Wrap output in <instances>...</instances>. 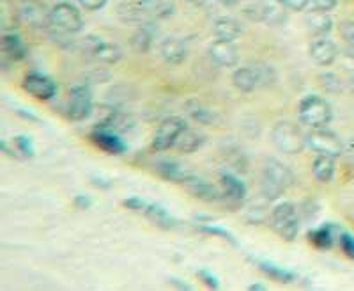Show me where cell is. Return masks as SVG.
I'll list each match as a JSON object with an SVG mask.
<instances>
[{"label": "cell", "mask_w": 354, "mask_h": 291, "mask_svg": "<svg viewBox=\"0 0 354 291\" xmlns=\"http://www.w3.org/2000/svg\"><path fill=\"white\" fill-rule=\"evenodd\" d=\"M117 17L121 18L122 21H128V24H149L151 20H147L144 12L138 8L137 0H126V2H121L115 9Z\"/></svg>", "instance_id": "4dcf8cb0"}, {"label": "cell", "mask_w": 354, "mask_h": 291, "mask_svg": "<svg viewBox=\"0 0 354 291\" xmlns=\"http://www.w3.org/2000/svg\"><path fill=\"white\" fill-rule=\"evenodd\" d=\"M170 286H176V288H179V290H192V286H189V284H186V283H181V281L179 279H170Z\"/></svg>", "instance_id": "b9f144b4"}, {"label": "cell", "mask_w": 354, "mask_h": 291, "mask_svg": "<svg viewBox=\"0 0 354 291\" xmlns=\"http://www.w3.org/2000/svg\"><path fill=\"white\" fill-rule=\"evenodd\" d=\"M201 231H204V233H207V235H213V236H220L221 240H227V242L234 243L236 245V238H234L232 235H230L229 231L221 229V227H214V226H202Z\"/></svg>", "instance_id": "74e56055"}, {"label": "cell", "mask_w": 354, "mask_h": 291, "mask_svg": "<svg viewBox=\"0 0 354 291\" xmlns=\"http://www.w3.org/2000/svg\"><path fill=\"white\" fill-rule=\"evenodd\" d=\"M91 142L106 155H122L126 151V144L117 132L109 128H94L91 134Z\"/></svg>", "instance_id": "e0dca14e"}, {"label": "cell", "mask_w": 354, "mask_h": 291, "mask_svg": "<svg viewBox=\"0 0 354 291\" xmlns=\"http://www.w3.org/2000/svg\"><path fill=\"white\" fill-rule=\"evenodd\" d=\"M270 226L286 242H294L299 235L298 208L292 202H278L270 213Z\"/></svg>", "instance_id": "5b68a950"}, {"label": "cell", "mask_w": 354, "mask_h": 291, "mask_svg": "<svg viewBox=\"0 0 354 291\" xmlns=\"http://www.w3.org/2000/svg\"><path fill=\"white\" fill-rule=\"evenodd\" d=\"M50 27L62 34H78L84 30V18L77 6L71 2H59L50 9Z\"/></svg>", "instance_id": "52a82bcc"}, {"label": "cell", "mask_w": 354, "mask_h": 291, "mask_svg": "<svg viewBox=\"0 0 354 291\" xmlns=\"http://www.w3.org/2000/svg\"><path fill=\"white\" fill-rule=\"evenodd\" d=\"M77 2L85 11H100L109 4V0H77Z\"/></svg>", "instance_id": "f35d334b"}, {"label": "cell", "mask_w": 354, "mask_h": 291, "mask_svg": "<svg viewBox=\"0 0 354 291\" xmlns=\"http://www.w3.org/2000/svg\"><path fill=\"white\" fill-rule=\"evenodd\" d=\"M18 15L28 27H50V11H46L37 0H24L18 8Z\"/></svg>", "instance_id": "ac0fdd59"}, {"label": "cell", "mask_w": 354, "mask_h": 291, "mask_svg": "<svg viewBox=\"0 0 354 291\" xmlns=\"http://www.w3.org/2000/svg\"><path fill=\"white\" fill-rule=\"evenodd\" d=\"M207 55L218 68H236L239 64V50L230 41H213L207 48Z\"/></svg>", "instance_id": "5bb4252c"}, {"label": "cell", "mask_w": 354, "mask_h": 291, "mask_svg": "<svg viewBox=\"0 0 354 291\" xmlns=\"http://www.w3.org/2000/svg\"><path fill=\"white\" fill-rule=\"evenodd\" d=\"M347 85H349L351 93L354 94V73H353V75H349V78H347Z\"/></svg>", "instance_id": "ee69618b"}, {"label": "cell", "mask_w": 354, "mask_h": 291, "mask_svg": "<svg viewBox=\"0 0 354 291\" xmlns=\"http://www.w3.org/2000/svg\"><path fill=\"white\" fill-rule=\"evenodd\" d=\"M124 206L128 208V210L135 211V213L144 215L145 218H149L151 222L163 227V229H174V227H177L176 218H174L165 208L156 204V202H149L140 197H129L124 201Z\"/></svg>", "instance_id": "30bf717a"}, {"label": "cell", "mask_w": 354, "mask_h": 291, "mask_svg": "<svg viewBox=\"0 0 354 291\" xmlns=\"http://www.w3.org/2000/svg\"><path fill=\"white\" fill-rule=\"evenodd\" d=\"M250 20L262 21L271 27H280L287 21L289 9L286 8L282 0H255L243 11Z\"/></svg>", "instance_id": "8992f818"}, {"label": "cell", "mask_w": 354, "mask_h": 291, "mask_svg": "<svg viewBox=\"0 0 354 291\" xmlns=\"http://www.w3.org/2000/svg\"><path fill=\"white\" fill-rule=\"evenodd\" d=\"M197 275H198V279H201L205 286L211 288V290H218V288H220V283H218V279L214 277L213 274H211V272L201 270Z\"/></svg>", "instance_id": "ab89813d"}, {"label": "cell", "mask_w": 354, "mask_h": 291, "mask_svg": "<svg viewBox=\"0 0 354 291\" xmlns=\"http://www.w3.org/2000/svg\"><path fill=\"white\" fill-rule=\"evenodd\" d=\"M298 118L301 125L308 130L328 128L333 119V109L322 96L306 94L301 98L298 105Z\"/></svg>", "instance_id": "3957f363"}, {"label": "cell", "mask_w": 354, "mask_h": 291, "mask_svg": "<svg viewBox=\"0 0 354 291\" xmlns=\"http://www.w3.org/2000/svg\"><path fill=\"white\" fill-rule=\"evenodd\" d=\"M250 291H264L266 286H262V284H252V286H248Z\"/></svg>", "instance_id": "7bdbcfd3"}, {"label": "cell", "mask_w": 354, "mask_h": 291, "mask_svg": "<svg viewBox=\"0 0 354 291\" xmlns=\"http://www.w3.org/2000/svg\"><path fill=\"white\" fill-rule=\"evenodd\" d=\"M338 243H340V247H342L344 254H346L347 258L354 259V236L349 235V233H340V236H338Z\"/></svg>", "instance_id": "d590c367"}, {"label": "cell", "mask_w": 354, "mask_h": 291, "mask_svg": "<svg viewBox=\"0 0 354 291\" xmlns=\"http://www.w3.org/2000/svg\"><path fill=\"white\" fill-rule=\"evenodd\" d=\"M138 8L144 12L147 20H167L174 17L176 12V2L174 0H137Z\"/></svg>", "instance_id": "44dd1931"}, {"label": "cell", "mask_w": 354, "mask_h": 291, "mask_svg": "<svg viewBox=\"0 0 354 291\" xmlns=\"http://www.w3.org/2000/svg\"><path fill=\"white\" fill-rule=\"evenodd\" d=\"M2 151L9 157L18 158V160H28V158L34 157L36 148H34L30 139L25 137V135H18V137H12L11 142H2Z\"/></svg>", "instance_id": "484cf974"}, {"label": "cell", "mask_w": 354, "mask_h": 291, "mask_svg": "<svg viewBox=\"0 0 354 291\" xmlns=\"http://www.w3.org/2000/svg\"><path fill=\"white\" fill-rule=\"evenodd\" d=\"M204 142H205V137L201 134V132L186 128L181 134V137L177 139L174 150H176L177 153L189 155V153H195L197 150H201L202 146H204Z\"/></svg>", "instance_id": "83f0119b"}, {"label": "cell", "mask_w": 354, "mask_h": 291, "mask_svg": "<svg viewBox=\"0 0 354 291\" xmlns=\"http://www.w3.org/2000/svg\"><path fill=\"white\" fill-rule=\"evenodd\" d=\"M294 176L289 167L277 158L266 160L261 176V192L268 201H277L290 188Z\"/></svg>", "instance_id": "7a4b0ae2"}, {"label": "cell", "mask_w": 354, "mask_h": 291, "mask_svg": "<svg viewBox=\"0 0 354 291\" xmlns=\"http://www.w3.org/2000/svg\"><path fill=\"white\" fill-rule=\"evenodd\" d=\"M84 52L91 59L106 66H115L122 61L124 52L115 41H109L100 36H87L84 39Z\"/></svg>", "instance_id": "ba28073f"}, {"label": "cell", "mask_w": 354, "mask_h": 291, "mask_svg": "<svg viewBox=\"0 0 354 291\" xmlns=\"http://www.w3.org/2000/svg\"><path fill=\"white\" fill-rule=\"evenodd\" d=\"M213 34L218 41H234L243 34V27L236 18L232 17H220L213 24Z\"/></svg>", "instance_id": "d4e9b609"}, {"label": "cell", "mask_w": 354, "mask_h": 291, "mask_svg": "<svg viewBox=\"0 0 354 291\" xmlns=\"http://www.w3.org/2000/svg\"><path fill=\"white\" fill-rule=\"evenodd\" d=\"M188 116L194 121L201 123V125H205V126H211V125H216L218 121H220V118H218V114L214 112L213 109H209V107H205L204 103H201V101L194 100L189 101L188 103Z\"/></svg>", "instance_id": "f546056e"}, {"label": "cell", "mask_w": 354, "mask_h": 291, "mask_svg": "<svg viewBox=\"0 0 354 291\" xmlns=\"http://www.w3.org/2000/svg\"><path fill=\"white\" fill-rule=\"evenodd\" d=\"M154 170L165 182L181 183V185L194 176V173L185 164H179L177 160H160V162L154 164Z\"/></svg>", "instance_id": "ffe728a7"}, {"label": "cell", "mask_w": 354, "mask_h": 291, "mask_svg": "<svg viewBox=\"0 0 354 291\" xmlns=\"http://www.w3.org/2000/svg\"><path fill=\"white\" fill-rule=\"evenodd\" d=\"M282 2L292 12H301L308 9V0H282Z\"/></svg>", "instance_id": "60d3db41"}, {"label": "cell", "mask_w": 354, "mask_h": 291, "mask_svg": "<svg viewBox=\"0 0 354 291\" xmlns=\"http://www.w3.org/2000/svg\"><path fill=\"white\" fill-rule=\"evenodd\" d=\"M66 110H68V118L75 123L85 121L87 118H91L94 112L91 87L88 85H75V87H71Z\"/></svg>", "instance_id": "7c38bea8"}, {"label": "cell", "mask_w": 354, "mask_h": 291, "mask_svg": "<svg viewBox=\"0 0 354 291\" xmlns=\"http://www.w3.org/2000/svg\"><path fill=\"white\" fill-rule=\"evenodd\" d=\"M151 25H153L151 21L149 24L140 25V27L133 33L131 41H129V43H131V48L137 53H142V55H144V53H149L154 45V28L151 27Z\"/></svg>", "instance_id": "f1b7e54d"}, {"label": "cell", "mask_w": 354, "mask_h": 291, "mask_svg": "<svg viewBox=\"0 0 354 291\" xmlns=\"http://www.w3.org/2000/svg\"><path fill=\"white\" fill-rule=\"evenodd\" d=\"M319 84L322 89H326L328 93H338L342 91V80L335 75V73H322L319 75Z\"/></svg>", "instance_id": "836d02e7"}, {"label": "cell", "mask_w": 354, "mask_h": 291, "mask_svg": "<svg viewBox=\"0 0 354 291\" xmlns=\"http://www.w3.org/2000/svg\"><path fill=\"white\" fill-rule=\"evenodd\" d=\"M183 186H185L186 191L194 195L195 199H201V201L204 202H220L225 199V194H223L221 188H218L213 183L205 182V179L198 178L195 174L188 179V182L183 183Z\"/></svg>", "instance_id": "2e32d148"}, {"label": "cell", "mask_w": 354, "mask_h": 291, "mask_svg": "<svg viewBox=\"0 0 354 291\" xmlns=\"http://www.w3.org/2000/svg\"><path fill=\"white\" fill-rule=\"evenodd\" d=\"M306 148L315 155H326V157L338 158L344 153V144L335 132L328 128L310 130L306 134Z\"/></svg>", "instance_id": "8fae6325"}, {"label": "cell", "mask_w": 354, "mask_h": 291, "mask_svg": "<svg viewBox=\"0 0 354 291\" xmlns=\"http://www.w3.org/2000/svg\"><path fill=\"white\" fill-rule=\"evenodd\" d=\"M186 128H188V123L181 116H170L165 121H161L153 137V150L158 153L172 150L177 139L181 137Z\"/></svg>", "instance_id": "9c48e42d"}, {"label": "cell", "mask_w": 354, "mask_h": 291, "mask_svg": "<svg viewBox=\"0 0 354 291\" xmlns=\"http://www.w3.org/2000/svg\"><path fill=\"white\" fill-rule=\"evenodd\" d=\"M21 87H24V91L28 96L36 98V100L39 101L52 100L57 94L55 82L39 71L27 73L24 77V82H21Z\"/></svg>", "instance_id": "4fadbf2b"}, {"label": "cell", "mask_w": 354, "mask_h": 291, "mask_svg": "<svg viewBox=\"0 0 354 291\" xmlns=\"http://www.w3.org/2000/svg\"><path fill=\"white\" fill-rule=\"evenodd\" d=\"M335 170H337V166H335V157L317 155L314 164H312V174H314L315 182L322 183V185L333 182Z\"/></svg>", "instance_id": "4316f807"}, {"label": "cell", "mask_w": 354, "mask_h": 291, "mask_svg": "<svg viewBox=\"0 0 354 291\" xmlns=\"http://www.w3.org/2000/svg\"><path fill=\"white\" fill-rule=\"evenodd\" d=\"M338 0H308L310 11H333L337 8Z\"/></svg>", "instance_id": "e575fe53"}, {"label": "cell", "mask_w": 354, "mask_h": 291, "mask_svg": "<svg viewBox=\"0 0 354 291\" xmlns=\"http://www.w3.org/2000/svg\"><path fill=\"white\" fill-rule=\"evenodd\" d=\"M254 263L257 265L259 270L264 272L270 279L277 281V283H282V284H290L296 281V275L292 274V272L286 270V268L282 267H277V265L273 263H268V261H261V259H254Z\"/></svg>", "instance_id": "1f68e13d"}, {"label": "cell", "mask_w": 354, "mask_h": 291, "mask_svg": "<svg viewBox=\"0 0 354 291\" xmlns=\"http://www.w3.org/2000/svg\"><path fill=\"white\" fill-rule=\"evenodd\" d=\"M220 185L223 194H225V199L236 202V204L245 201L246 195H248V188H246L245 182H241V179H239L238 176H234L232 173H221ZM225 199H223V201H225Z\"/></svg>", "instance_id": "603a6c76"}, {"label": "cell", "mask_w": 354, "mask_h": 291, "mask_svg": "<svg viewBox=\"0 0 354 291\" xmlns=\"http://www.w3.org/2000/svg\"><path fill=\"white\" fill-rule=\"evenodd\" d=\"M305 25L314 37L330 36L333 30V18L326 11H310L305 15Z\"/></svg>", "instance_id": "7402d4cb"}, {"label": "cell", "mask_w": 354, "mask_h": 291, "mask_svg": "<svg viewBox=\"0 0 354 291\" xmlns=\"http://www.w3.org/2000/svg\"><path fill=\"white\" fill-rule=\"evenodd\" d=\"M188 45L179 37H167L161 41L160 55L161 59L170 66H181L188 59Z\"/></svg>", "instance_id": "d6986e66"}, {"label": "cell", "mask_w": 354, "mask_h": 291, "mask_svg": "<svg viewBox=\"0 0 354 291\" xmlns=\"http://www.w3.org/2000/svg\"><path fill=\"white\" fill-rule=\"evenodd\" d=\"M340 34H342L346 45L354 48V20H346L340 24Z\"/></svg>", "instance_id": "8d00e7d4"}, {"label": "cell", "mask_w": 354, "mask_h": 291, "mask_svg": "<svg viewBox=\"0 0 354 291\" xmlns=\"http://www.w3.org/2000/svg\"><path fill=\"white\" fill-rule=\"evenodd\" d=\"M188 2H192V4H195V6L204 4V0H188Z\"/></svg>", "instance_id": "f6af8a7d"}, {"label": "cell", "mask_w": 354, "mask_h": 291, "mask_svg": "<svg viewBox=\"0 0 354 291\" xmlns=\"http://www.w3.org/2000/svg\"><path fill=\"white\" fill-rule=\"evenodd\" d=\"M278 75L273 66L266 62H254L238 68L232 73L234 87L241 93H254L262 87H271L277 84Z\"/></svg>", "instance_id": "6da1fadb"}, {"label": "cell", "mask_w": 354, "mask_h": 291, "mask_svg": "<svg viewBox=\"0 0 354 291\" xmlns=\"http://www.w3.org/2000/svg\"><path fill=\"white\" fill-rule=\"evenodd\" d=\"M310 243L321 251H328L333 247L335 236H333V226H322L319 229H314L312 233H308Z\"/></svg>", "instance_id": "d6a6232c"}, {"label": "cell", "mask_w": 354, "mask_h": 291, "mask_svg": "<svg viewBox=\"0 0 354 291\" xmlns=\"http://www.w3.org/2000/svg\"><path fill=\"white\" fill-rule=\"evenodd\" d=\"M271 142L286 155H299L306 148V134L294 121H278L271 128Z\"/></svg>", "instance_id": "277c9868"}, {"label": "cell", "mask_w": 354, "mask_h": 291, "mask_svg": "<svg viewBox=\"0 0 354 291\" xmlns=\"http://www.w3.org/2000/svg\"><path fill=\"white\" fill-rule=\"evenodd\" d=\"M310 59L315 62L317 66L322 68H330L338 57V46L333 39H330L328 36L322 37H314L312 43L308 46Z\"/></svg>", "instance_id": "9a60e30c"}, {"label": "cell", "mask_w": 354, "mask_h": 291, "mask_svg": "<svg viewBox=\"0 0 354 291\" xmlns=\"http://www.w3.org/2000/svg\"><path fill=\"white\" fill-rule=\"evenodd\" d=\"M2 53H4V57H8L9 61L20 62L28 55V48L20 34L11 30V33H4V36H2Z\"/></svg>", "instance_id": "cb8c5ba5"}]
</instances>
